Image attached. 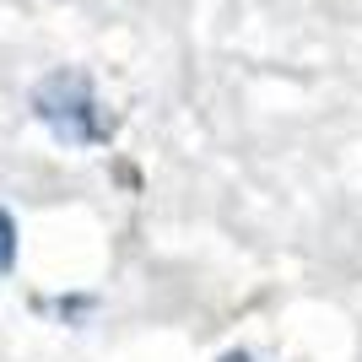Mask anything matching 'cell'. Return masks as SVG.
Instances as JSON below:
<instances>
[{
    "instance_id": "obj_1",
    "label": "cell",
    "mask_w": 362,
    "mask_h": 362,
    "mask_svg": "<svg viewBox=\"0 0 362 362\" xmlns=\"http://www.w3.org/2000/svg\"><path fill=\"white\" fill-rule=\"evenodd\" d=\"M28 114L44 124L49 136L71 151H87V146H108L114 130H119V114L103 103V92L81 65H60L33 81L28 92Z\"/></svg>"
},
{
    "instance_id": "obj_3",
    "label": "cell",
    "mask_w": 362,
    "mask_h": 362,
    "mask_svg": "<svg viewBox=\"0 0 362 362\" xmlns=\"http://www.w3.org/2000/svg\"><path fill=\"white\" fill-rule=\"evenodd\" d=\"M216 362H259L255 351H227V357H216Z\"/></svg>"
},
{
    "instance_id": "obj_2",
    "label": "cell",
    "mask_w": 362,
    "mask_h": 362,
    "mask_svg": "<svg viewBox=\"0 0 362 362\" xmlns=\"http://www.w3.org/2000/svg\"><path fill=\"white\" fill-rule=\"evenodd\" d=\"M16 271V216L11 206H0V281Z\"/></svg>"
}]
</instances>
